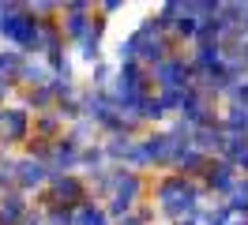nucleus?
Listing matches in <instances>:
<instances>
[{
  "instance_id": "1",
  "label": "nucleus",
  "mask_w": 248,
  "mask_h": 225,
  "mask_svg": "<svg viewBox=\"0 0 248 225\" xmlns=\"http://www.w3.org/2000/svg\"><path fill=\"white\" fill-rule=\"evenodd\" d=\"M79 225H102V214H98V210H87V214H83V222Z\"/></svg>"
}]
</instances>
